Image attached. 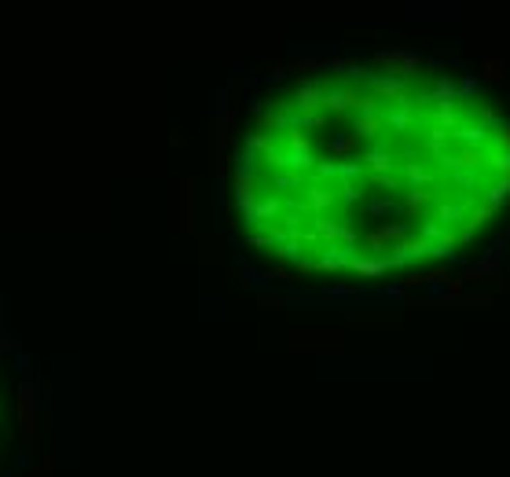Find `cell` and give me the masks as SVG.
I'll use <instances>...</instances> for the list:
<instances>
[{"mask_svg": "<svg viewBox=\"0 0 510 477\" xmlns=\"http://www.w3.org/2000/svg\"><path fill=\"white\" fill-rule=\"evenodd\" d=\"M484 77H488V81H507L503 62H484Z\"/></svg>", "mask_w": 510, "mask_h": 477, "instance_id": "6da1fadb", "label": "cell"}]
</instances>
